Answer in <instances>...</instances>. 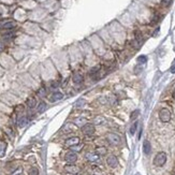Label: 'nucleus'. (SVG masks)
<instances>
[{
	"label": "nucleus",
	"instance_id": "nucleus-1",
	"mask_svg": "<svg viewBox=\"0 0 175 175\" xmlns=\"http://www.w3.org/2000/svg\"><path fill=\"white\" fill-rule=\"evenodd\" d=\"M166 162V154L164 152L158 153L155 158H154V164L156 166H164Z\"/></svg>",
	"mask_w": 175,
	"mask_h": 175
},
{
	"label": "nucleus",
	"instance_id": "nucleus-2",
	"mask_svg": "<svg viewBox=\"0 0 175 175\" xmlns=\"http://www.w3.org/2000/svg\"><path fill=\"white\" fill-rule=\"evenodd\" d=\"M172 117V114H171L170 110L168 109H161L159 111V118L162 123H169Z\"/></svg>",
	"mask_w": 175,
	"mask_h": 175
},
{
	"label": "nucleus",
	"instance_id": "nucleus-3",
	"mask_svg": "<svg viewBox=\"0 0 175 175\" xmlns=\"http://www.w3.org/2000/svg\"><path fill=\"white\" fill-rule=\"evenodd\" d=\"M106 140L109 141V143L112 145H119L120 144V142H122L120 136H119L117 133H113V132L108 133V136H106Z\"/></svg>",
	"mask_w": 175,
	"mask_h": 175
},
{
	"label": "nucleus",
	"instance_id": "nucleus-4",
	"mask_svg": "<svg viewBox=\"0 0 175 175\" xmlns=\"http://www.w3.org/2000/svg\"><path fill=\"white\" fill-rule=\"evenodd\" d=\"M96 131L95 129V125L94 124H85L82 127V132H83L85 136H92Z\"/></svg>",
	"mask_w": 175,
	"mask_h": 175
},
{
	"label": "nucleus",
	"instance_id": "nucleus-5",
	"mask_svg": "<svg viewBox=\"0 0 175 175\" xmlns=\"http://www.w3.org/2000/svg\"><path fill=\"white\" fill-rule=\"evenodd\" d=\"M85 158H86L87 161L92 162V163H95V162L100 161L101 156H99L96 152H88V153H86V155H85Z\"/></svg>",
	"mask_w": 175,
	"mask_h": 175
},
{
	"label": "nucleus",
	"instance_id": "nucleus-6",
	"mask_svg": "<svg viewBox=\"0 0 175 175\" xmlns=\"http://www.w3.org/2000/svg\"><path fill=\"white\" fill-rule=\"evenodd\" d=\"M65 160H66L69 164H74L76 160H77V154L73 152V150H71V152H68L66 154V156H65Z\"/></svg>",
	"mask_w": 175,
	"mask_h": 175
},
{
	"label": "nucleus",
	"instance_id": "nucleus-7",
	"mask_svg": "<svg viewBox=\"0 0 175 175\" xmlns=\"http://www.w3.org/2000/svg\"><path fill=\"white\" fill-rule=\"evenodd\" d=\"M106 164L110 168H116L118 166V159L115 155H110L109 157L106 158Z\"/></svg>",
	"mask_w": 175,
	"mask_h": 175
},
{
	"label": "nucleus",
	"instance_id": "nucleus-8",
	"mask_svg": "<svg viewBox=\"0 0 175 175\" xmlns=\"http://www.w3.org/2000/svg\"><path fill=\"white\" fill-rule=\"evenodd\" d=\"M79 144V136H72V138H69L67 139L66 142H65V145L68 146V147H74L76 145Z\"/></svg>",
	"mask_w": 175,
	"mask_h": 175
},
{
	"label": "nucleus",
	"instance_id": "nucleus-9",
	"mask_svg": "<svg viewBox=\"0 0 175 175\" xmlns=\"http://www.w3.org/2000/svg\"><path fill=\"white\" fill-rule=\"evenodd\" d=\"M65 171L68 172V173H70V174H79V166H74V164H68V166H65Z\"/></svg>",
	"mask_w": 175,
	"mask_h": 175
},
{
	"label": "nucleus",
	"instance_id": "nucleus-10",
	"mask_svg": "<svg viewBox=\"0 0 175 175\" xmlns=\"http://www.w3.org/2000/svg\"><path fill=\"white\" fill-rule=\"evenodd\" d=\"M62 97H63V95H62L60 92H55L52 95V96H51V98H49V101H51V102H55V101L61 100Z\"/></svg>",
	"mask_w": 175,
	"mask_h": 175
},
{
	"label": "nucleus",
	"instance_id": "nucleus-11",
	"mask_svg": "<svg viewBox=\"0 0 175 175\" xmlns=\"http://www.w3.org/2000/svg\"><path fill=\"white\" fill-rule=\"evenodd\" d=\"M143 152H144L145 155H149L150 152H152V145L148 141H144L143 143Z\"/></svg>",
	"mask_w": 175,
	"mask_h": 175
},
{
	"label": "nucleus",
	"instance_id": "nucleus-12",
	"mask_svg": "<svg viewBox=\"0 0 175 175\" xmlns=\"http://www.w3.org/2000/svg\"><path fill=\"white\" fill-rule=\"evenodd\" d=\"M72 79H73V82H74L75 84H81L83 82L84 79H83V75L82 74H79V73H74Z\"/></svg>",
	"mask_w": 175,
	"mask_h": 175
},
{
	"label": "nucleus",
	"instance_id": "nucleus-13",
	"mask_svg": "<svg viewBox=\"0 0 175 175\" xmlns=\"http://www.w3.org/2000/svg\"><path fill=\"white\" fill-rule=\"evenodd\" d=\"M96 153L99 155V156H104L108 154V148L104 147V146H100V147H97L96 148Z\"/></svg>",
	"mask_w": 175,
	"mask_h": 175
},
{
	"label": "nucleus",
	"instance_id": "nucleus-14",
	"mask_svg": "<svg viewBox=\"0 0 175 175\" xmlns=\"http://www.w3.org/2000/svg\"><path fill=\"white\" fill-rule=\"evenodd\" d=\"M15 26H16L15 22L10 21V22H5V24L2 25V28H3V29H12V28H14Z\"/></svg>",
	"mask_w": 175,
	"mask_h": 175
},
{
	"label": "nucleus",
	"instance_id": "nucleus-15",
	"mask_svg": "<svg viewBox=\"0 0 175 175\" xmlns=\"http://www.w3.org/2000/svg\"><path fill=\"white\" fill-rule=\"evenodd\" d=\"M5 149H7V143H5V142H0V158H2L5 156Z\"/></svg>",
	"mask_w": 175,
	"mask_h": 175
},
{
	"label": "nucleus",
	"instance_id": "nucleus-16",
	"mask_svg": "<svg viewBox=\"0 0 175 175\" xmlns=\"http://www.w3.org/2000/svg\"><path fill=\"white\" fill-rule=\"evenodd\" d=\"M27 122H28V119H27V117H25V116H23V117H21V118L18 119V122H17L18 127H24V126H26Z\"/></svg>",
	"mask_w": 175,
	"mask_h": 175
},
{
	"label": "nucleus",
	"instance_id": "nucleus-17",
	"mask_svg": "<svg viewBox=\"0 0 175 175\" xmlns=\"http://www.w3.org/2000/svg\"><path fill=\"white\" fill-rule=\"evenodd\" d=\"M27 105H28L29 109H33V108L35 106V98H30V99H28V100H27Z\"/></svg>",
	"mask_w": 175,
	"mask_h": 175
},
{
	"label": "nucleus",
	"instance_id": "nucleus-18",
	"mask_svg": "<svg viewBox=\"0 0 175 175\" xmlns=\"http://www.w3.org/2000/svg\"><path fill=\"white\" fill-rule=\"evenodd\" d=\"M46 110V104L45 103H43V102H41L39 105H38V109H37V111H38V113H43L44 111Z\"/></svg>",
	"mask_w": 175,
	"mask_h": 175
},
{
	"label": "nucleus",
	"instance_id": "nucleus-19",
	"mask_svg": "<svg viewBox=\"0 0 175 175\" xmlns=\"http://www.w3.org/2000/svg\"><path fill=\"white\" fill-rule=\"evenodd\" d=\"M104 122L105 119L102 116H97V117H95V124L96 125H102V124H104Z\"/></svg>",
	"mask_w": 175,
	"mask_h": 175
},
{
	"label": "nucleus",
	"instance_id": "nucleus-20",
	"mask_svg": "<svg viewBox=\"0 0 175 175\" xmlns=\"http://www.w3.org/2000/svg\"><path fill=\"white\" fill-rule=\"evenodd\" d=\"M28 175H39V170L38 168H30L29 171H28Z\"/></svg>",
	"mask_w": 175,
	"mask_h": 175
},
{
	"label": "nucleus",
	"instance_id": "nucleus-21",
	"mask_svg": "<svg viewBox=\"0 0 175 175\" xmlns=\"http://www.w3.org/2000/svg\"><path fill=\"white\" fill-rule=\"evenodd\" d=\"M136 129H138V122H136L134 124H132L131 128H130V133H131V134H134L136 131Z\"/></svg>",
	"mask_w": 175,
	"mask_h": 175
},
{
	"label": "nucleus",
	"instance_id": "nucleus-22",
	"mask_svg": "<svg viewBox=\"0 0 175 175\" xmlns=\"http://www.w3.org/2000/svg\"><path fill=\"white\" fill-rule=\"evenodd\" d=\"M146 61H147V57L146 56L138 57V62H139V63H145Z\"/></svg>",
	"mask_w": 175,
	"mask_h": 175
},
{
	"label": "nucleus",
	"instance_id": "nucleus-23",
	"mask_svg": "<svg viewBox=\"0 0 175 175\" xmlns=\"http://www.w3.org/2000/svg\"><path fill=\"white\" fill-rule=\"evenodd\" d=\"M72 128H73V126H72V124H67L66 126L63 127V131H66V132L72 131Z\"/></svg>",
	"mask_w": 175,
	"mask_h": 175
},
{
	"label": "nucleus",
	"instance_id": "nucleus-24",
	"mask_svg": "<svg viewBox=\"0 0 175 175\" xmlns=\"http://www.w3.org/2000/svg\"><path fill=\"white\" fill-rule=\"evenodd\" d=\"M92 175H101V171L98 168H92V171L90 172Z\"/></svg>",
	"mask_w": 175,
	"mask_h": 175
},
{
	"label": "nucleus",
	"instance_id": "nucleus-25",
	"mask_svg": "<svg viewBox=\"0 0 175 175\" xmlns=\"http://www.w3.org/2000/svg\"><path fill=\"white\" fill-rule=\"evenodd\" d=\"M22 174H23V169L22 168H17L11 175H22Z\"/></svg>",
	"mask_w": 175,
	"mask_h": 175
},
{
	"label": "nucleus",
	"instance_id": "nucleus-26",
	"mask_svg": "<svg viewBox=\"0 0 175 175\" xmlns=\"http://www.w3.org/2000/svg\"><path fill=\"white\" fill-rule=\"evenodd\" d=\"M46 95V92H45V89L44 88H41V89H39L38 90V96L39 97H44Z\"/></svg>",
	"mask_w": 175,
	"mask_h": 175
},
{
	"label": "nucleus",
	"instance_id": "nucleus-27",
	"mask_svg": "<svg viewBox=\"0 0 175 175\" xmlns=\"http://www.w3.org/2000/svg\"><path fill=\"white\" fill-rule=\"evenodd\" d=\"M139 115V111H134V112H132V114H131V120H133V119H136V116Z\"/></svg>",
	"mask_w": 175,
	"mask_h": 175
},
{
	"label": "nucleus",
	"instance_id": "nucleus-28",
	"mask_svg": "<svg viewBox=\"0 0 175 175\" xmlns=\"http://www.w3.org/2000/svg\"><path fill=\"white\" fill-rule=\"evenodd\" d=\"M172 0H162V5L163 7H169Z\"/></svg>",
	"mask_w": 175,
	"mask_h": 175
},
{
	"label": "nucleus",
	"instance_id": "nucleus-29",
	"mask_svg": "<svg viewBox=\"0 0 175 175\" xmlns=\"http://www.w3.org/2000/svg\"><path fill=\"white\" fill-rule=\"evenodd\" d=\"M158 21H159V16L158 15H156L155 17L153 18V22H152V25H155V24H157Z\"/></svg>",
	"mask_w": 175,
	"mask_h": 175
},
{
	"label": "nucleus",
	"instance_id": "nucleus-30",
	"mask_svg": "<svg viewBox=\"0 0 175 175\" xmlns=\"http://www.w3.org/2000/svg\"><path fill=\"white\" fill-rule=\"evenodd\" d=\"M58 86H59V83H58V82H56V81L52 83V87L53 88H56V87H58Z\"/></svg>",
	"mask_w": 175,
	"mask_h": 175
},
{
	"label": "nucleus",
	"instance_id": "nucleus-31",
	"mask_svg": "<svg viewBox=\"0 0 175 175\" xmlns=\"http://www.w3.org/2000/svg\"><path fill=\"white\" fill-rule=\"evenodd\" d=\"M3 48H5V45H3V43L0 41V52H1V51H3Z\"/></svg>",
	"mask_w": 175,
	"mask_h": 175
},
{
	"label": "nucleus",
	"instance_id": "nucleus-32",
	"mask_svg": "<svg viewBox=\"0 0 175 175\" xmlns=\"http://www.w3.org/2000/svg\"><path fill=\"white\" fill-rule=\"evenodd\" d=\"M171 72H172V73H175V65L174 66H172V68H171Z\"/></svg>",
	"mask_w": 175,
	"mask_h": 175
},
{
	"label": "nucleus",
	"instance_id": "nucleus-33",
	"mask_svg": "<svg viewBox=\"0 0 175 175\" xmlns=\"http://www.w3.org/2000/svg\"><path fill=\"white\" fill-rule=\"evenodd\" d=\"M172 175H175V173H173V174H172Z\"/></svg>",
	"mask_w": 175,
	"mask_h": 175
},
{
	"label": "nucleus",
	"instance_id": "nucleus-34",
	"mask_svg": "<svg viewBox=\"0 0 175 175\" xmlns=\"http://www.w3.org/2000/svg\"><path fill=\"white\" fill-rule=\"evenodd\" d=\"M174 96H175V92H174Z\"/></svg>",
	"mask_w": 175,
	"mask_h": 175
},
{
	"label": "nucleus",
	"instance_id": "nucleus-35",
	"mask_svg": "<svg viewBox=\"0 0 175 175\" xmlns=\"http://www.w3.org/2000/svg\"><path fill=\"white\" fill-rule=\"evenodd\" d=\"M0 175H2V174H0Z\"/></svg>",
	"mask_w": 175,
	"mask_h": 175
}]
</instances>
